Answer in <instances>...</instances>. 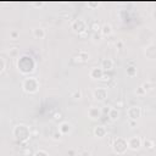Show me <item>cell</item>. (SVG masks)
<instances>
[{
	"mask_svg": "<svg viewBox=\"0 0 156 156\" xmlns=\"http://www.w3.org/2000/svg\"><path fill=\"white\" fill-rule=\"evenodd\" d=\"M17 69L23 76H29L35 71V60L30 55H22L17 60Z\"/></svg>",
	"mask_w": 156,
	"mask_h": 156,
	"instance_id": "6da1fadb",
	"label": "cell"
},
{
	"mask_svg": "<svg viewBox=\"0 0 156 156\" xmlns=\"http://www.w3.org/2000/svg\"><path fill=\"white\" fill-rule=\"evenodd\" d=\"M12 135L15 136V139L20 143H27L30 138V129L27 124L20 123L16 124L12 129Z\"/></svg>",
	"mask_w": 156,
	"mask_h": 156,
	"instance_id": "7a4b0ae2",
	"label": "cell"
},
{
	"mask_svg": "<svg viewBox=\"0 0 156 156\" xmlns=\"http://www.w3.org/2000/svg\"><path fill=\"white\" fill-rule=\"evenodd\" d=\"M22 89L27 94H35L39 90V80L35 77H26L22 82Z\"/></svg>",
	"mask_w": 156,
	"mask_h": 156,
	"instance_id": "3957f363",
	"label": "cell"
},
{
	"mask_svg": "<svg viewBox=\"0 0 156 156\" xmlns=\"http://www.w3.org/2000/svg\"><path fill=\"white\" fill-rule=\"evenodd\" d=\"M112 150L117 155H124L127 152V150H128L127 139H124L122 136H117L112 143Z\"/></svg>",
	"mask_w": 156,
	"mask_h": 156,
	"instance_id": "277c9868",
	"label": "cell"
},
{
	"mask_svg": "<svg viewBox=\"0 0 156 156\" xmlns=\"http://www.w3.org/2000/svg\"><path fill=\"white\" fill-rule=\"evenodd\" d=\"M71 28H72V30H73L74 33H77L78 35H83V34L87 32V29H88V24H87V22H85L83 18H77V20H74V21L72 22Z\"/></svg>",
	"mask_w": 156,
	"mask_h": 156,
	"instance_id": "5b68a950",
	"label": "cell"
},
{
	"mask_svg": "<svg viewBox=\"0 0 156 156\" xmlns=\"http://www.w3.org/2000/svg\"><path fill=\"white\" fill-rule=\"evenodd\" d=\"M127 146L132 151H136L143 146V140L139 135H133L127 139Z\"/></svg>",
	"mask_w": 156,
	"mask_h": 156,
	"instance_id": "8992f818",
	"label": "cell"
},
{
	"mask_svg": "<svg viewBox=\"0 0 156 156\" xmlns=\"http://www.w3.org/2000/svg\"><path fill=\"white\" fill-rule=\"evenodd\" d=\"M93 98L95 101L98 102H102L107 99V89L104 88V87H99L96 89H94L93 91Z\"/></svg>",
	"mask_w": 156,
	"mask_h": 156,
	"instance_id": "52a82bcc",
	"label": "cell"
},
{
	"mask_svg": "<svg viewBox=\"0 0 156 156\" xmlns=\"http://www.w3.org/2000/svg\"><path fill=\"white\" fill-rule=\"evenodd\" d=\"M141 107L138 106V105H134V106H130L127 108V116H128V119H134L136 121L138 118L141 117Z\"/></svg>",
	"mask_w": 156,
	"mask_h": 156,
	"instance_id": "ba28073f",
	"label": "cell"
},
{
	"mask_svg": "<svg viewBox=\"0 0 156 156\" xmlns=\"http://www.w3.org/2000/svg\"><path fill=\"white\" fill-rule=\"evenodd\" d=\"M74 61L78 63H85L90 60V54L87 50H79L74 56H73Z\"/></svg>",
	"mask_w": 156,
	"mask_h": 156,
	"instance_id": "9c48e42d",
	"label": "cell"
},
{
	"mask_svg": "<svg viewBox=\"0 0 156 156\" xmlns=\"http://www.w3.org/2000/svg\"><path fill=\"white\" fill-rule=\"evenodd\" d=\"M144 55H145V57L146 58H149V60H154L155 57H156V45H155V43H150V44H147L146 46H145V49H144Z\"/></svg>",
	"mask_w": 156,
	"mask_h": 156,
	"instance_id": "30bf717a",
	"label": "cell"
},
{
	"mask_svg": "<svg viewBox=\"0 0 156 156\" xmlns=\"http://www.w3.org/2000/svg\"><path fill=\"white\" fill-rule=\"evenodd\" d=\"M104 73H105V72H104L100 67L94 66V67H91L90 71H89V77H90L91 79H94V80H100V79L102 78Z\"/></svg>",
	"mask_w": 156,
	"mask_h": 156,
	"instance_id": "8fae6325",
	"label": "cell"
},
{
	"mask_svg": "<svg viewBox=\"0 0 156 156\" xmlns=\"http://www.w3.org/2000/svg\"><path fill=\"white\" fill-rule=\"evenodd\" d=\"M101 116H102V113H101V108H100V107L91 106V107L88 108V117H89L90 119L96 121V119H99Z\"/></svg>",
	"mask_w": 156,
	"mask_h": 156,
	"instance_id": "7c38bea8",
	"label": "cell"
},
{
	"mask_svg": "<svg viewBox=\"0 0 156 156\" xmlns=\"http://www.w3.org/2000/svg\"><path fill=\"white\" fill-rule=\"evenodd\" d=\"M100 68L104 71V72H107V71H112L115 68V62L112 58H102L101 63H100Z\"/></svg>",
	"mask_w": 156,
	"mask_h": 156,
	"instance_id": "4fadbf2b",
	"label": "cell"
},
{
	"mask_svg": "<svg viewBox=\"0 0 156 156\" xmlns=\"http://www.w3.org/2000/svg\"><path fill=\"white\" fill-rule=\"evenodd\" d=\"M93 134H94V136L101 139V138L106 136V134H107V129H106L105 126L99 124V126H95V127H94V129H93Z\"/></svg>",
	"mask_w": 156,
	"mask_h": 156,
	"instance_id": "5bb4252c",
	"label": "cell"
},
{
	"mask_svg": "<svg viewBox=\"0 0 156 156\" xmlns=\"http://www.w3.org/2000/svg\"><path fill=\"white\" fill-rule=\"evenodd\" d=\"M72 130V124L69 122H61L60 126H58V132L62 134V135H67L69 134Z\"/></svg>",
	"mask_w": 156,
	"mask_h": 156,
	"instance_id": "9a60e30c",
	"label": "cell"
},
{
	"mask_svg": "<svg viewBox=\"0 0 156 156\" xmlns=\"http://www.w3.org/2000/svg\"><path fill=\"white\" fill-rule=\"evenodd\" d=\"M113 29H112V26L110 23H102L101 24V28H100V34L104 35V37H110L112 34Z\"/></svg>",
	"mask_w": 156,
	"mask_h": 156,
	"instance_id": "2e32d148",
	"label": "cell"
},
{
	"mask_svg": "<svg viewBox=\"0 0 156 156\" xmlns=\"http://www.w3.org/2000/svg\"><path fill=\"white\" fill-rule=\"evenodd\" d=\"M32 34H33V37L35 38V39H44L45 38V35H46V32H45V29L43 28V27H35V28H33V30H32Z\"/></svg>",
	"mask_w": 156,
	"mask_h": 156,
	"instance_id": "e0dca14e",
	"label": "cell"
},
{
	"mask_svg": "<svg viewBox=\"0 0 156 156\" xmlns=\"http://www.w3.org/2000/svg\"><path fill=\"white\" fill-rule=\"evenodd\" d=\"M107 116H108V118H110L111 122H117V121L119 119L121 113H119V111L117 110V107H111L110 111H108V113H107Z\"/></svg>",
	"mask_w": 156,
	"mask_h": 156,
	"instance_id": "ac0fdd59",
	"label": "cell"
},
{
	"mask_svg": "<svg viewBox=\"0 0 156 156\" xmlns=\"http://www.w3.org/2000/svg\"><path fill=\"white\" fill-rule=\"evenodd\" d=\"M140 87H141V88L144 89V91L147 94V93H150V91L154 90V88H155V83H154L152 80H146V82H144Z\"/></svg>",
	"mask_w": 156,
	"mask_h": 156,
	"instance_id": "d6986e66",
	"label": "cell"
},
{
	"mask_svg": "<svg viewBox=\"0 0 156 156\" xmlns=\"http://www.w3.org/2000/svg\"><path fill=\"white\" fill-rule=\"evenodd\" d=\"M126 72H127V76H128V77H135V76H136V66H135L133 62H130V63L127 66Z\"/></svg>",
	"mask_w": 156,
	"mask_h": 156,
	"instance_id": "ffe728a7",
	"label": "cell"
},
{
	"mask_svg": "<svg viewBox=\"0 0 156 156\" xmlns=\"http://www.w3.org/2000/svg\"><path fill=\"white\" fill-rule=\"evenodd\" d=\"M143 143H144V147H145L146 150H154V147H155V141H154L152 139L146 138Z\"/></svg>",
	"mask_w": 156,
	"mask_h": 156,
	"instance_id": "44dd1931",
	"label": "cell"
},
{
	"mask_svg": "<svg viewBox=\"0 0 156 156\" xmlns=\"http://www.w3.org/2000/svg\"><path fill=\"white\" fill-rule=\"evenodd\" d=\"M100 28H101V24L99 23V21L94 20V21L90 23V29L93 30V33H99V32H100Z\"/></svg>",
	"mask_w": 156,
	"mask_h": 156,
	"instance_id": "7402d4cb",
	"label": "cell"
},
{
	"mask_svg": "<svg viewBox=\"0 0 156 156\" xmlns=\"http://www.w3.org/2000/svg\"><path fill=\"white\" fill-rule=\"evenodd\" d=\"M9 55H10V57H12V58L18 57V55H20V49H18L17 46H11V48L9 49Z\"/></svg>",
	"mask_w": 156,
	"mask_h": 156,
	"instance_id": "603a6c76",
	"label": "cell"
},
{
	"mask_svg": "<svg viewBox=\"0 0 156 156\" xmlns=\"http://www.w3.org/2000/svg\"><path fill=\"white\" fill-rule=\"evenodd\" d=\"M71 98H72L73 100H80V99L83 98V93H82V90H80V89H76V90H73L72 94H71Z\"/></svg>",
	"mask_w": 156,
	"mask_h": 156,
	"instance_id": "cb8c5ba5",
	"label": "cell"
},
{
	"mask_svg": "<svg viewBox=\"0 0 156 156\" xmlns=\"http://www.w3.org/2000/svg\"><path fill=\"white\" fill-rule=\"evenodd\" d=\"M20 38V32L17 29H11L10 30V39L12 40H17Z\"/></svg>",
	"mask_w": 156,
	"mask_h": 156,
	"instance_id": "d4e9b609",
	"label": "cell"
},
{
	"mask_svg": "<svg viewBox=\"0 0 156 156\" xmlns=\"http://www.w3.org/2000/svg\"><path fill=\"white\" fill-rule=\"evenodd\" d=\"M115 48H116L117 50H123V49H124V41L121 40V39H117V40L115 41Z\"/></svg>",
	"mask_w": 156,
	"mask_h": 156,
	"instance_id": "484cf974",
	"label": "cell"
},
{
	"mask_svg": "<svg viewBox=\"0 0 156 156\" xmlns=\"http://www.w3.org/2000/svg\"><path fill=\"white\" fill-rule=\"evenodd\" d=\"M61 139H62V134H61L58 130H56V132L52 133V140H55V141H60Z\"/></svg>",
	"mask_w": 156,
	"mask_h": 156,
	"instance_id": "4316f807",
	"label": "cell"
},
{
	"mask_svg": "<svg viewBox=\"0 0 156 156\" xmlns=\"http://www.w3.org/2000/svg\"><path fill=\"white\" fill-rule=\"evenodd\" d=\"M32 156H49V154H48V151H45V150H41V149H39V150H37Z\"/></svg>",
	"mask_w": 156,
	"mask_h": 156,
	"instance_id": "83f0119b",
	"label": "cell"
},
{
	"mask_svg": "<svg viewBox=\"0 0 156 156\" xmlns=\"http://www.w3.org/2000/svg\"><path fill=\"white\" fill-rule=\"evenodd\" d=\"M21 155L22 156H32V150L29 147H24L21 150Z\"/></svg>",
	"mask_w": 156,
	"mask_h": 156,
	"instance_id": "f1b7e54d",
	"label": "cell"
},
{
	"mask_svg": "<svg viewBox=\"0 0 156 156\" xmlns=\"http://www.w3.org/2000/svg\"><path fill=\"white\" fill-rule=\"evenodd\" d=\"M5 68H6V62H5V60L0 56V74L5 71Z\"/></svg>",
	"mask_w": 156,
	"mask_h": 156,
	"instance_id": "f546056e",
	"label": "cell"
},
{
	"mask_svg": "<svg viewBox=\"0 0 156 156\" xmlns=\"http://www.w3.org/2000/svg\"><path fill=\"white\" fill-rule=\"evenodd\" d=\"M135 94H136L138 96H145V95H146V93L144 91V89H143L141 87H138V88H136V90H135Z\"/></svg>",
	"mask_w": 156,
	"mask_h": 156,
	"instance_id": "4dcf8cb0",
	"label": "cell"
},
{
	"mask_svg": "<svg viewBox=\"0 0 156 156\" xmlns=\"http://www.w3.org/2000/svg\"><path fill=\"white\" fill-rule=\"evenodd\" d=\"M62 118H63V116H62L61 112H55L54 113V121L58 122V121H62Z\"/></svg>",
	"mask_w": 156,
	"mask_h": 156,
	"instance_id": "1f68e13d",
	"label": "cell"
},
{
	"mask_svg": "<svg viewBox=\"0 0 156 156\" xmlns=\"http://www.w3.org/2000/svg\"><path fill=\"white\" fill-rule=\"evenodd\" d=\"M91 39H93L94 41H100V39H101L100 32H99V33H93V34H91Z\"/></svg>",
	"mask_w": 156,
	"mask_h": 156,
	"instance_id": "d6a6232c",
	"label": "cell"
},
{
	"mask_svg": "<svg viewBox=\"0 0 156 156\" xmlns=\"http://www.w3.org/2000/svg\"><path fill=\"white\" fill-rule=\"evenodd\" d=\"M128 126L130 127V128H136L138 127V122L136 121H134V119H128Z\"/></svg>",
	"mask_w": 156,
	"mask_h": 156,
	"instance_id": "836d02e7",
	"label": "cell"
},
{
	"mask_svg": "<svg viewBox=\"0 0 156 156\" xmlns=\"http://www.w3.org/2000/svg\"><path fill=\"white\" fill-rule=\"evenodd\" d=\"M78 156H90V152H89L88 150H82Z\"/></svg>",
	"mask_w": 156,
	"mask_h": 156,
	"instance_id": "e575fe53",
	"label": "cell"
},
{
	"mask_svg": "<svg viewBox=\"0 0 156 156\" xmlns=\"http://www.w3.org/2000/svg\"><path fill=\"white\" fill-rule=\"evenodd\" d=\"M110 78H111V77H110L108 74H105V73H104V76H102V78H101L100 80H102V82H108Z\"/></svg>",
	"mask_w": 156,
	"mask_h": 156,
	"instance_id": "d590c367",
	"label": "cell"
},
{
	"mask_svg": "<svg viewBox=\"0 0 156 156\" xmlns=\"http://www.w3.org/2000/svg\"><path fill=\"white\" fill-rule=\"evenodd\" d=\"M110 108H111V107H107V106H105V107L101 110V113H106V115H107V113H108V111H110Z\"/></svg>",
	"mask_w": 156,
	"mask_h": 156,
	"instance_id": "8d00e7d4",
	"label": "cell"
},
{
	"mask_svg": "<svg viewBox=\"0 0 156 156\" xmlns=\"http://www.w3.org/2000/svg\"><path fill=\"white\" fill-rule=\"evenodd\" d=\"M68 155H69V156H74V150H69V151H68Z\"/></svg>",
	"mask_w": 156,
	"mask_h": 156,
	"instance_id": "74e56055",
	"label": "cell"
}]
</instances>
